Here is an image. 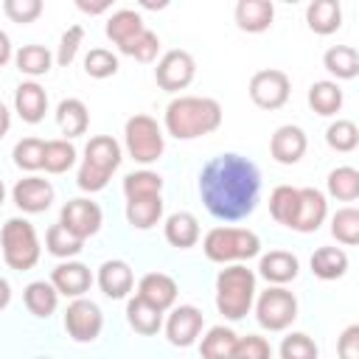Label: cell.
Returning a JSON list of instances; mask_svg holds the SVG:
<instances>
[{
	"label": "cell",
	"instance_id": "obj_1",
	"mask_svg": "<svg viewBox=\"0 0 359 359\" xmlns=\"http://www.w3.org/2000/svg\"><path fill=\"white\" fill-rule=\"evenodd\" d=\"M199 196L208 213L219 222L247 219L261 196L258 165L236 151H222L210 157L199 174Z\"/></svg>",
	"mask_w": 359,
	"mask_h": 359
},
{
	"label": "cell",
	"instance_id": "obj_2",
	"mask_svg": "<svg viewBox=\"0 0 359 359\" xmlns=\"http://www.w3.org/2000/svg\"><path fill=\"white\" fill-rule=\"evenodd\" d=\"M222 126V104L208 95H177L165 107V132L177 140H194Z\"/></svg>",
	"mask_w": 359,
	"mask_h": 359
},
{
	"label": "cell",
	"instance_id": "obj_3",
	"mask_svg": "<svg viewBox=\"0 0 359 359\" xmlns=\"http://www.w3.org/2000/svg\"><path fill=\"white\" fill-rule=\"evenodd\" d=\"M255 300V272L244 264H230L216 275V309L224 320H244Z\"/></svg>",
	"mask_w": 359,
	"mask_h": 359
},
{
	"label": "cell",
	"instance_id": "obj_4",
	"mask_svg": "<svg viewBox=\"0 0 359 359\" xmlns=\"http://www.w3.org/2000/svg\"><path fill=\"white\" fill-rule=\"evenodd\" d=\"M123 160V151H121V143L109 135H95L87 140L84 146V160L79 165V177H76V185L81 191H104L109 177L118 171Z\"/></svg>",
	"mask_w": 359,
	"mask_h": 359
},
{
	"label": "cell",
	"instance_id": "obj_5",
	"mask_svg": "<svg viewBox=\"0 0 359 359\" xmlns=\"http://www.w3.org/2000/svg\"><path fill=\"white\" fill-rule=\"evenodd\" d=\"M202 250L213 264L250 261L261 252V238L247 227H213L202 238Z\"/></svg>",
	"mask_w": 359,
	"mask_h": 359
},
{
	"label": "cell",
	"instance_id": "obj_6",
	"mask_svg": "<svg viewBox=\"0 0 359 359\" xmlns=\"http://www.w3.org/2000/svg\"><path fill=\"white\" fill-rule=\"evenodd\" d=\"M0 250H3V261L17 269V272H25L31 266H36L39 261V238H36V230L28 219H8L0 230Z\"/></svg>",
	"mask_w": 359,
	"mask_h": 359
},
{
	"label": "cell",
	"instance_id": "obj_7",
	"mask_svg": "<svg viewBox=\"0 0 359 359\" xmlns=\"http://www.w3.org/2000/svg\"><path fill=\"white\" fill-rule=\"evenodd\" d=\"M123 143H126V151L135 163L140 165H149V163H157L165 151V137H163V129L157 126V121L151 115H132L126 123H123Z\"/></svg>",
	"mask_w": 359,
	"mask_h": 359
},
{
	"label": "cell",
	"instance_id": "obj_8",
	"mask_svg": "<svg viewBox=\"0 0 359 359\" xmlns=\"http://www.w3.org/2000/svg\"><path fill=\"white\" fill-rule=\"evenodd\" d=\"M255 303V320L266 331H286L297 317V297L283 286H269L258 294Z\"/></svg>",
	"mask_w": 359,
	"mask_h": 359
},
{
	"label": "cell",
	"instance_id": "obj_9",
	"mask_svg": "<svg viewBox=\"0 0 359 359\" xmlns=\"http://www.w3.org/2000/svg\"><path fill=\"white\" fill-rule=\"evenodd\" d=\"M104 328V314L98 303L81 297H73L65 309V331L73 342H95Z\"/></svg>",
	"mask_w": 359,
	"mask_h": 359
},
{
	"label": "cell",
	"instance_id": "obj_10",
	"mask_svg": "<svg viewBox=\"0 0 359 359\" xmlns=\"http://www.w3.org/2000/svg\"><path fill=\"white\" fill-rule=\"evenodd\" d=\"M247 93H250V101L255 107H261V109H280L289 101L292 81H289V76L283 70L266 67V70L252 73Z\"/></svg>",
	"mask_w": 359,
	"mask_h": 359
},
{
	"label": "cell",
	"instance_id": "obj_11",
	"mask_svg": "<svg viewBox=\"0 0 359 359\" xmlns=\"http://www.w3.org/2000/svg\"><path fill=\"white\" fill-rule=\"evenodd\" d=\"M196 76V62L188 50H168L160 56L157 67H154V81L160 84V90L165 93H180L185 90Z\"/></svg>",
	"mask_w": 359,
	"mask_h": 359
},
{
	"label": "cell",
	"instance_id": "obj_12",
	"mask_svg": "<svg viewBox=\"0 0 359 359\" xmlns=\"http://www.w3.org/2000/svg\"><path fill=\"white\" fill-rule=\"evenodd\" d=\"M205 328V314L196 306H177L165 320V339L174 348H191Z\"/></svg>",
	"mask_w": 359,
	"mask_h": 359
},
{
	"label": "cell",
	"instance_id": "obj_13",
	"mask_svg": "<svg viewBox=\"0 0 359 359\" xmlns=\"http://www.w3.org/2000/svg\"><path fill=\"white\" fill-rule=\"evenodd\" d=\"M59 222L79 238H90L101 230V222H104V213L95 202L90 199H70L65 202L62 213H59Z\"/></svg>",
	"mask_w": 359,
	"mask_h": 359
},
{
	"label": "cell",
	"instance_id": "obj_14",
	"mask_svg": "<svg viewBox=\"0 0 359 359\" xmlns=\"http://www.w3.org/2000/svg\"><path fill=\"white\" fill-rule=\"evenodd\" d=\"M306 149H309L306 132H303L300 126H292V123L278 126V129L272 132V137H269V154H272V160L280 163V165H294V163H300V157L306 154Z\"/></svg>",
	"mask_w": 359,
	"mask_h": 359
},
{
	"label": "cell",
	"instance_id": "obj_15",
	"mask_svg": "<svg viewBox=\"0 0 359 359\" xmlns=\"http://www.w3.org/2000/svg\"><path fill=\"white\" fill-rule=\"evenodd\" d=\"M11 199L22 213H45L53 202V185L42 177H22L11 188Z\"/></svg>",
	"mask_w": 359,
	"mask_h": 359
},
{
	"label": "cell",
	"instance_id": "obj_16",
	"mask_svg": "<svg viewBox=\"0 0 359 359\" xmlns=\"http://www.w3.org/2000/svg\"><path fill=\"white\" fill-rule=\"evenodd\" d=\"M325 216H328L325 194L317 191V188H300L297 210H294V219H292L289 230H294V233H314V230H320Z\"/></svg>",
	"mask_w": 359,
	"mask_h": 359
},
{
	"label": "cell",
	"instance_id": "obj_17",
	"mask_svg": "<svg viewBox=\"0 0 359 359\" xmlns=\"http://www.w3.org/2000/svg\"><path fill=\"white\" fill-rule=\"evenodd\" d=\"M50 283H53L56 292L65 294V297H81V294L93 286V272H90V266H84L81 261L65 258V261L50 272Z\"/></svg>",
	"mask_w": 359,
	"mask_h": 359
},
{
	"label": "cell",
	"instance_id": "obj_18",
	"mask_svg": "<svg viewBox=\"0 0 359 359\" xmlns=\"http://www.w3.org/2000/svg\"><path fill=\"white\" fill-rule=\"evenodd\" d=\"M98 286L101 292L109 297V300H123L132 286H135V275H132V266L121 258H112V261H104L98 266Z\"/></svg>",
	"mask_w": 359,
	"mask_h": 359
},
{
	"label": "cell",
	"instance_id": "obj_19",
	"mask_svg": "<svg viewBox=\"0 0 359 359\" xmlns=\"http://www.w3.org/2000/svg\"><path fill=\"white\" fill-rule=\"evenodd\" d=\"M177 280L165 272H149L140 278L137 283V294L143 300H149L151 306H157L160 311H168L174 303H177Z\"/></svg>",
	"mask_w": 359,
	"mask_h": 359
},
{
	"label": "cell",
	"instance_id": "obj_20",
	"mask_svg": "<svg viewBox=\"0 0 359 359\" xmlns=\"http://www.w3.org/2000/svg\"><path fill=\"white\" fill-rule=\"evenodd\" d=\"M275 20L272 0H238L236 3V25L247 34H264Z\"/></svg>",
	"mask_w": 359,
	"mask_h": 359
},
{
	"label": "cell",
	"instance_id": "obj_21",
	"mask_svg": "<svg viewBox=\"0 0 359 359\" xmlns=\"http://www.w3.org/2000/svg\"><path fill=\"white\" fill-rule=\"evenodd\" d=\"M14 109L25 123H39L48 112V93L36 81H22L14 90Z\"/></svg>",
	"mask_w": 359,
	"mask_h": 359
},
{
	"label": "cell",
	"instance_id": "obj_22",
	"mask_svg": "<svg viewBox=\"0 0 359 359\" xmlns=\"http://www.w3.org/2000/svg\"><path fill=\"white\" fill-rule=\"evenodd\" d=\"M258 272H261V278H266L269 283L283 286V283H289V280L297 278L300 261H297V255H292V252H286V250H269L266 255H261Z\"/></svg>",
	"mask_w": 359,
	"mask_h": 359
},
{
	"label": "cell",
	"instance_id": "obj_23",
	"mask_svg": "<svg viewBox=\"0 0 359 359\" xmlns=\"http://www.w3.org/2000/svg\"><path fill=\"white\" fill-rule=\"evenodd\" d=\"M163 233H165V241H168L171 247H177V250H191V247H196V241H199V222H196L194 213L177 210V213H171V216L165 219Z\"/></svg>",
	"mask_w": 359,
	"mask_h": 359
},
{
	"label": "cell",
	"instance_id": "obj_24",
	"mask_svg": "<svg viewBox=\"0 0 359 359\" xmlns=\"http://www.w3.org/2000/svg\"><path fill=\"white\" fill-rule=\"evenodd\" d=\"M126 323L132 331H137L143 337H154L163 328V311L157 306H151L149 300H143L140 294H135L126 303Z\"/></svg>",
	"mask_w": 359,
	"mask_h": 359
},
{
	"label": "cell",
	"instance_id": "obj_25",
	"mask_svg": "<svg viewBox=\"0 0 359 359\" xmlns=\"http://www.w3.org/2000/svg\"><path fill=\"white\" fill-rule=\"evenodd\" d=\"M160 219H163V196L160 194L126 199V222L135 230H151Z\"/></svg>",
	"mask_w": 359,
	"mask_h": 359
},
{
	"label": "cell",
	"instance_id": "obj_26",
	"mask_svg": "<svg viewBox=\"0 0 359 359\" xmlns=\"http://www.w3.org/2000/svg\"><path fill=\"white\" fill-rule=\"evenodd\" d=\"M306 22L317 36H328L342 25V8L337 0H311L306 6Z\"/></svg>",
	"mask_w": 359,
	"mask_h": 359
},
{
	"label": "cell",
	"instance_id": "obj_27",
	"mask_svg": "<svg viewBox=\"0 0 359 359\" xmlns=\"http://www.w3.org/2000/svg\"><path fill=\"white\" fill-rule=\"evenodd\" d=\"M22 303L34 317L48 320L59 306V292L50 280H31L22 292Z\"/></svg>",
	"mask_w": 359,
	"mask_h": 359
},
{
	"label": "cell",
	"instance_id": "obj_28",
	"mask_svg": "<svg viewBox=\"0 0 359 359\" xmlns=\"http://www.w3.org/2000/svg\"><path fill=\"white\" fill-rule=\"evenodd\" d=\"M56 123L65 137H79L90 126V109L81 98H65L56 107Z\"/></svg>",
	"mask_w": 359,
	"mask_h": 359
},
{
	"label": "cell",
	"instance_id": "obj_29",
	"mask_svg": "<svg viewBox=\"0 0 359 359\" xmlns=\"http://www.w3.org/2000/svg\"><path fill=\"white\" fill-rule=\"evenodd\" d=\"M323 67L334 76V79H356L359 76V53L353 45H334L323 53Z\"/></svg>",
	"mask_w": 359,
	"mask_h": 359
},
{
	"label": "cell",
	"instance_id": "obj_30",
	"mask_svg": "<svg viewBox=\"0 0 359 359\" xmlns=\"http://www.w3.org/2000/svg\"><path fill=\"white\" fill-rule=\"evenodd\" d=\"M342 101H345V95H342V87H339L337 81L323 79V81H314V84L309 87V107H311L317 115H323V118L337 115V112L342 109Z\"/></svg>",
	"mask_w": 359,
	"mask_h": 359
},
{
	"label": "cell",
	"instance_id": "obj_31",
	"mask_svg": "<svg viewBox=\"0 0 359 359\" xmlns=\"http://www.w3.org/2000/svg\"><path fill=\"white\" fill-rule=\"evenodd\" d=\"M311 272L320 280H337L348 272V252L342 247H320L311 255Z\"/></svg>",
	"mask_w": 359,
	"mask_h": 359
},
{
	"label": "cell",
	"instance_id": "obj_32",
	"mask_svg": "<svg viewBox=\"0 0 359 359\" xmlns=\"http://www.w3.org/2000/svg\"><path fill=\"white\" fill-rule=\"evenodd\" d=\"M14 65H17V70H20L22 76L36 79V76H45V73L50 70L53 56H50V50H48L45 45H22V48L14 53Z\"/></svg>",
	"mask_w": 359,
	"mask_h": 359
},
{
	"label": "cell",
	"instance_id": "obj_33",
	"mask_svg": "<svg viewBox=\"0 0 359 359\" xmlns=\"http://www.w3.org/2000/svg\"><path fill=\"white\" fill-rule=\"evenodd\" d=\"M76 163V146L70 143V137L65 140H45V157H42V168L48 174H65L70 171Z\"/></svg>",
	"mask_w": 359,
	"mask_h": 359
},
{
	"label": "cell",
	"instance_id": "obj_34",
	"mask_svg": "<svg viewBox=\"0 0 359 359\" xmlns=\"http://www.w3.org/2000/svg\"><path fill=\"white\" fill-rule=\"evenodd\" d=\"M45 247H48V252L56 255V258H73V255L81 252L84 238L73 236L62 222H56V224H50L48 233H45Z\"/></svg>",
	"mask_w": 359,
	"mask_h": 359
},
{
	"label": "cell",
	"instance_id": "obj_35",
	"mask_svg": "<svg viewBox=\"0 0 359 359\" xmlns=\"http://www.w3.org/2000/svg\"><path fill=\"white\" fill-rule=\"evenodd\" d=\"M233 345H236V331L227 328V325H213L208 328V334L202 337L199 342V353L205 359H227L233 353Z\"/></svg>",
	"mask_w": 359,
	"mask_h": 359
},
{
	"label": "cell",
	"instance_id": "obj_36",
	"mask_svg": "<svg viewBox=\"0 0 359 359\" xmlns=\"http://www.w3.org/2000/svg\"><path fill=\"white\" fill-rule=\"evenodd\" d=\"M146 25H143V17L137 14V11H132V8H121V11H115L109 20H107V36L115 42V45H123L126 39H132L137 31H143Z\"/></svg>",
	"mask_w": 359,
	"mask_h": 359
},
{
	"label": "cell",
	"instance_id": "obj_37",
	"mask_svg": "<svg viewBox=\"0 0 359 359\" xmlns=\"http://www.w3.org/2000/svg\"><path fill=\"white\" fill-rule=\"evenodd\" d=\"M297 199H300V188L294 185H278L272 194H269V213L278 224L289 227L292 219H294V210H297Z\"/></svg>",
	"mask_w": 359,
	"mask_h": 359
},
{
	"label": "cell",
	"instance_id": "obj_38",
	"mask_svg": "<svg viewBox=\"0 0 359 359\" xmlns=\"http://www.w3.org/2000/svg\"><path fill=\"white\" fill-rule=\"evenodd\" d=\"M118 50H121L123 56H132V59L149 65V62H154L157 53H160V36H157L154 31L143 28V31H137L132 39H126L123 45H118Z\"/></svg>",
	"mask_w": 359,
	"mask_h": 359
},
{
	"label": "cell",
	"instance_id": "obj_39",
	"mask_svg": "<svg viewBox=\"0 0 359 359\" xmlns=\"http://www.w3.org/2000/svg\"><path fill=\"white\" fill-rule=\"evenodd\" d=\"M328 194L339 202L359 199V171L353 165H339L328 174Z\"/></svg>",
	"mask_w": 359,
	"mask_h": 359
},
{
	"label": "cell",
	"instance_id": "obj_40",
	"mask_svg": "<svg viewBox=\"0 0 359 359\" xmlns=\"http://www.w3.org/2000/svg\"><path fill=\"white\" fill-rule=\"evenodd\" d=\"M325 143H328L334 151H342V154L353 151V149L359 146V129H356V123L348 121V118H337V121L328 123V129H325Z\"/></svg>",
	"mask_w": 359,
	"mask_h": 359
},
{
	"label": "cell",
	"instance_id": "obj_41",
	"mask_svg": "<svg viewBox=\"0 0 359 359\" xmlns=\"http://www.w3.org/2000/svg\"><path fill=\"white\" fill-rule=\"evenodd\" d=\"M331 236L345 247L359 244V210L356 208H339L331 216Z\"/></svg>",
	"mask_w": 359,
	"mask_h": 359
},
{
	"label": "cell",
	"instance_id": "obj_42",
	"mask_svg": "<svg viewBox=\"0 0 359 359\" xmlns=\"http://www.w3.org/2000/svg\"><path fill=\"white\" fill-rule=\"evenodd\" d=\"M14 165L22 171H39L42 168V157H45V140L39 137H22L14 143Z\"/></svg>",
	"mask_w": 359,
	"mask_h": 359
},
{
	"label": "cell",
	"instance_id": "obj_43",
	"mask_svg": "<svg viewBox=\"0 0 359 359\" xmlns=\"http://www.w3.org/2000/svg\"><path fill=\"white\" fill-rule=\"evenodd\" d=\"M163 191V177L157 171H132L123 177V194L126 199H135V196H149V194H160Z\"/></svg>",
	"mask_w": 359,
	"mask_h": 359
},
{
	"label": "cell",
	"instance_id": "obj_44",
	"mask_svg": "<svg viewBox=\"0 0 359 359\" xmlns=\"http://www.w3.org/2000/svg\"><path fill=\"white\" fill-rule=\"evenodd\" d=\"M84 73L90 79H109L118 73V56L107 48H93L84 56Z\"/></svg>",
	"mask_w": 359,
	"mask_h": 359
},
{
	"label": "cell",
	"instance_id": "obj_45",
	"mask_svg": "<svg viewBox=\"0 0 359 359\" xmlns=\"http://www.w3.org/2000/svg\"><path fill=\"white\" fill-rule=\"evenodd\" d=\"M278 353H280V359H317V345L309 334L292 331L289 337H283Z\"/></svg>",
	"mask_w": 359,
	"mask_h": 359
},
{
	"label": "cell",
	"instance_id": "obj_46",
	"mask_svg": "<svg viewBox=\"0 0 359 359\" xmlns=\"http://www.w3.org/2000/svg\"><path fill=\"white\" fill-rule=\"evenodd\" d=\"M3 11L11 22L17 25H28L34 20L42 17L45 11V0H3Z\"/></svg>",
	"mask_w": 359,
	"mask_h": 359
},
{
	"label": "cell",
	"instance_id": "obj_47",
	"mask_svg": "<svg viewBox=\"0 0 359 359\" xmlns=\"http://www.w3.org/2000/svg\"><path fill=\"white\" fill-rule=\"evenodd\" d=\"M230 356H236V359H266V356H272V348L264 337L247 334V337H236V345H233Z\"/></svg>",
	"mask_w": 359,
	"mask_h": 359
},
{
	"label": "cell",
	"instance_id": "obj_48",
	"mask_svg": "<svg viewBox=\"0 0 359 359\" xmlns=\"http://www.w3.org/2000/svg\"><path fill=\"white\" fill-rule=\"evenodd\" d=\"M81 39H84V28H81V25H70V28L62 34L59 50H56L59 67H67V65L76 59V53H79V48H81Z\"/></svg>",
	"mask_w": 359,
	"mask_h": 359
},
{
	"label": "cell",
	"instance_id": "obj_49",
	"mask_svg": "<svg viewBox=\"0 0 359 359\" xmlns=\"http://www.w3.org/2000/svg\"><path fill=\"white\" fill-rule=\"evenodd\" d=\"M339 356L345 359H356L359 356V325H348L339 337V345H337Z\"/></svg>",
	"mask_w": 359,
	"mask_h": 359
},
{
	"label": "cell",
	"instance_id": "obj_50",
	"mask_svg": "<svg viewBox=\"0 0 359 359\" xmlns=\"http://www.w3.org/2000/svg\"><path fill=\"white\" fill-rule=\"evenodd\" d=\"M73 3H76L79 11H84V14H90V17H98V14H104L107 8H112L115 0H73Z\"/></svg>",
	"mask_w": 359,
	"mask_h": 359
},
{
	"label": "cell",
	"instance_id": "obj_51",
	"mask_svg": "<svg viewBox=\"0 0 359 359\" xmlns=\"http://www.w3.org/2000/svg\"><path fill=\"white\" fill-rule=\"evenodd\" d=\"M14 59V48H11V39L6 31H0V67H6L8 62Z\"/></svg>",
	"mask_w": 359,
	"mask_h": 359
},
{
	"label": "cell",
	"instance_id": "obj_52",
	"mask_svg": "<svg viewBox=\"0 0 359 359\" xmlns=\"http://www.w3.org/2000/svg\"><path fill=\"white\" fill-rule=\"evenodd\" d=\"M8 129H11V112H8V107L0 101V140L8 135Z\"/></svg>",
	"mask_w": 359,
	"mask_h": 359
},
{
	"label": "cell",
	"instance_id": "obj_53",
	"mask_svg": "<svg viewBox=\"0 0 359 359\" xmlns=\"http://www.w3.org/2000/svg\"><path fill=\"white\" fill-rule=\"evenodd\" d=\"M137 3H140V8H146V11H163V8H168L171 0H137Z\"/></svg>",
	"mask_w": 359,
	"mask_h": 359
},
{
	"label": "cell",
	"instance_id": "obj_54",
	"mask_svg": "<svg viewBox=\"0 0 359 359\" xmlns=\"http://www.w3.org/2000/svg\"><path fill=\"white\" fill-rule=\"evenodd\" d=\"M8 303H11V286H8L6 278H0V311H3Z\"/></svg>",
	"mask_w": 359,
	"mask_h": 359
},
{
	"label": "cell",
	"instance_id": "obj_55",
	"mask_svg": "<svg viewBox=\"0 0 359 359\" xmlns=\"http://www.w3.org/2000/svg\"><path fill=\"white\" fill-rule=\"evenodd\" d=\"M3 199H6V185H3V180H0V205H3Z\"/></svg>",
	"mask_w": 359,
	"mask_h": 359
},
{
	"label": "cell",
	"instance_id": "obj_56",
	"mask_svg": "<svg viewBox=\"0 0 359 359\" xmlns=\"http://www.w3.org/2000/svg\"><path fill=\"white\" fill-rule=\"evenodd\" d=\"M283 3H292V6H294V3H300V0H283Z\"/></svg>",
	"mask_w": 359,
	"mask_h": 359
},
{
	"label": "cell",
	"instance_id": "obj_57",
	"mask_svg": "<svg viewBox=\"0 0 359 359\" xmlns=\"http://www.w3.org/2000/svg\"><path fill=\"white\" fill-rule=\"evenodd\" d=\"M337 3H339V0H337Z\"/></svg>",
	"mask_w": 359,
	"mask_h": 359
}]
</instances>
